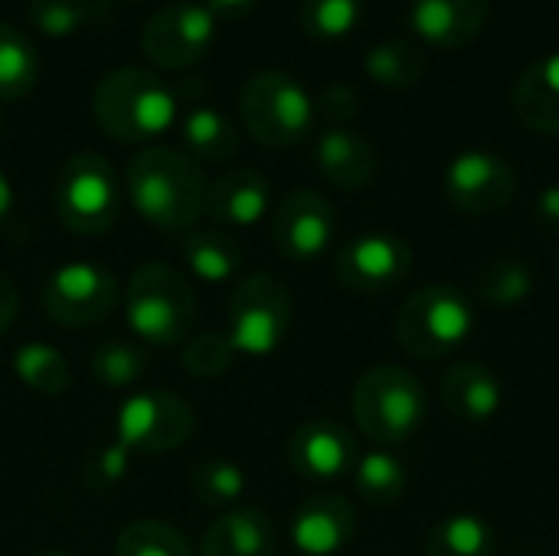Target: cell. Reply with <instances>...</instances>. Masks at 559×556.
Masks as SVG:
<instances>
[{
	"label": "cell",
	"mask_w": 559,
	"mask_h": 556,
	"mask_svg": "<svg viewBox=\"0 0 559 556\" xmlns=\"http://www.w3.org/2000/svg\"><path fill=\"white\" fill-rule=\"evenodd\" d=\"M501 380L488 364L465 360L445 370L442 377V406L455 423L485 426L501 410Z\"/></svg>",
	"instance_id": "obj_18"
},
{
	"label": "cell",
	"mask_w": 559,
	"mask_h": 556,
	"mask_svg": "<svg viewBox=\"0 0 559 556\" xmlns=\"http://www.w3.org/2000/svg\"><path fill=\"white\" fill-rule=\"evenodd\" d=\"M413 269V252L400 236L364 233L341 246L334 259V275L347 292L357 295H386L406 282Z\"/></svg>",
	"instance_id": "obj_13"
},
{
	"label": "cell",
	"mask_w": 559,
	"mask_h": 556,
	"mask_svg": "<svg viewBox=\"0 0 559 556\" xmlns=\"http://www.w3.org/2000/svg\"><path fill=\"white\" fill-rule=\"evenodd\" d=\"M92 115L111 141L147 147L177 125L180 92L170 88L154 69L121 66L95 85Z\"/></svg>",
	"instance_id": "obj_2"
},
{
	"label": "cell",
	"mask_w": 559,
	"mask_h": 556,
	"mask_svg": "<svg viewBox=\"0 0 559 556\" xmlns=\"http://www.w3.org/2000/svg\"><path fill=\"white\" fill-rule=\"evenodd\" d=\"M360 111V95L347 82H331L318 92L314 98V115L328 121V128H347Z\"/></svg>",
	"instance_id": "obj_37"
},
{
	"label": "cell",
	"mask_w": 559,
	"mask_h": 556,
	"mask_svg": "<svg viewBox=\"0 0 559 556\" xmlns=\"http://www.w3.org/2000/svg\"><path fill=\"white\" fill-rule=\"evenodd\" d=\"M102 16L98 0H26V20L49 39H66Z\"/></svg>",
	"instance_id": "obj_32"
},
{
	"label": "cell",
	"mask_w": 559,
	"mask_h": 556,
	"mask_svg": "<svg viewBox=\"0 0 559 556\" xmlns=\"http://www.w3.org/2000/svg\"><path fill=\"white\" fill-rule=\"evenodd\" d=\"M537 220L547 229H557L559 233V184H550L547 190H540V197H537Z\"/></svg>",
	"instance_id": "obj_40"
},
{
	"label": "cell",
	"mask_w": 559,
	"mask_h": 556,
	"mask_svg": "<svg viewBox=\"0 0 559 556\" xmlns=\"http://www.w3.org/2000/svg\"><path fill=\"white\" fill-rule=\"evenodd\" d=\"M0 134H3V118H0Z\"/></svg>",
	"instance_id": "obj_44"
},
{
	"label": "cell",
	"mask_w": 559,
	"mask_h": 556,
	"mask_svg": "<svg viewBox=\"0 0 559 556\" xmlns=\"http://www.w3.org/2000/svg\"><path fill=\"white\" fill-rule=\"evenodd\" d=\"M531 288H534V272L518 256H501V259L488 262L475 279L478 298L488 301L491 308L521 305L524 298H531Z\"/></svg>",
	"instance_id": "obj_30"
},
{
	"label": "cell",
	"mask_w": 559,
	"mask_h": 556,
	"mask_svg": "<svg viewBox=\"0 0 559 556\" xmlns=\"http://www.w3.org/2000/svg\"><path fill=\"white\" fill-rule=\"evenodd\" d=\"M357 459V439L337 419H308L288 439V465L311 482H337L354 472Z\"/></svg>",
	"instance_id": "obj_15"
},
{
	"label": "cell",
	"mask_w": 559,
	"mask_h": 556,
	"mask_svg": "<svg viewBox=\"0 0 559 556\" xmlns=\"http://www.w3.org/2000/svg\"><path fill=\"white\" fill-rule=\"evenodd\" d=\"M124 321L144 347L180 344L197 321L193 285L167 262L141 265L124 288Z\"/></svg>",
	"instance_id": "obj_3"
},
{
	"label": "cell",
	"mask_w": 559,
	"mask_h": 556,
	"mask_svg": "<svg viewBox=\"0 0 559 556\" xmlns=\"http://www.w3.org/2000/svg\"><path fill=\"white\" fill-rule=\"evenodd\" d=\"M354 423L377 446H403L423 426L429 413L426 387L416 374L396 364L370 367L354 387Z\"/></svg>",
	"instance_id": "obj_4"
},
{
	"label": "cell",
	"mask_w": 559,
	"mask_h": 556,
	"mask_svg": "<svg viewBox=\"0 0 559 556\" xmlns=\"http://www.w3.org/2000/svg\"><path fill=\"white\" fill-rule=\"evenodd\" d=\"M10 203H13V190H10V180H7V177L0 174V220L7 216Z\"/></svg>",
	"instance_id": "obj_42"
},
{
	"label": "cell",
	"mask_w": 559,
	"mask_h": 556,
	"mask_svg": "<svg viewBox=\"0 0 559 556\" xmlns=\"http://www.w3.org/2000/svg\"><path fill=\"white\" fill-rule=\"evenodd\" d=\"M52 206L59 223L79 236H102L121 216V184L115 167L95 154H72L52 187Z\"/></svg>",
	"instance_id": "obj_7"
},
{
	"label": "cell",
	"mask_w": 559,
	"mask_h": 556,
	"mask_svg": "<svg viewBox=\"0 0 559 556\" xmlns=\"http://www.w3.org/2000/svg\"><path fill=\"white\" fill-rule=\"evenodd\" d=\"M115 556H193L190 541L167 521L141 518L121 528Z\"/></svg>",
	"instance_id": "obj_34"
},
{
	"label": "cell",
	"mask_w": 559,
	"mask_h": 556,
	"mask_svg": "<svg viewBox=\"0 0 559 556\" xmlns=\"http://www.w3.org/2000/svg\"><path fill=\"white\" fill-rule=\"evenodd\" d=\"M43 311L62 328H95L121 301L115 275L95 262H66L43 285Z\"/></svg>",
	"instance_id": "obj_10"
},
{
	"label": "cell",
	"mask_w": 559,
	"mask_h": 556,
	"mask_svg": "<svg viewBox=\"0 0 559 556\" xmlns=\"http://www.w3.org/2000/svg\"><path fill=\"white\" fill-rule=\"evenodd\" d=\"M278 531L259 508H233L210 524L197 556H275Z\"/></svg>",
	"instance_id": "obj_22"
},
{
	"label": "cell",
	"mask_w": 559,
	"mask_h": 556,
	"mask_svg": "<svg viewBox=\"0 0 559 556\" xmlns=\"http://www.w3.org/2000/svg\"><path fill=\"white\" fill-rule=\"evenodd\" d=\"M557 279H559V265H557Z\"/></svg>",
	"instance_id": "obj_45"
},
{
	"label": "cell",
	"mask_w": 559,
	"mask_h": 556,
	"mask_svg": "<svg viewBox=\"0 0 559 556\" xmlns=\"http://www.w3.org/2000/svg\"><path fill=\"white\" fill-rule=\"evenodd\" d=\"M16 305H20V298H16V285H13V279H10L7 272H0V334L13 324V318H16Z\"/></svg>",
	"instance_id": "obj_41"
},
{
	"label": "cell",
	"mask_w": 559,
	"mask_h": 556,
	"mask_svg": "<svg viewBox=\"0 0 559 556\" xmlns=\"http://www.w3.org/2000/svg\"><path fill=\"white\" fill-rule=\"evenodd\" d=\"M206 187L200 164L167 144L141 147L124 170V193L134 213L164 233L193 229L206 206Z\"/></svg>",
	"instance_id": "obj_1"
},
{
	"label": "cell",
	"mask_w": 559,
	"mask_h": 556,
	"mask_svg": "<svg viewBox=\"0 0 559 556\" xmlns=\"http://www.w3.org/2000/svg\"><path fill=\"white\" fill-rule=\"evenodd\" d=\"M511 108L537 134L559 138V49L534 59L514 82Z\"/></svg>",
	"instance_id": "obj_21"
},
{
	"label": "cell",
	"mask_w": 559,
	"mask_h": 556,
	"mask_svg": "<svg viewBox=\"0 0 559 556\" xmlns=\"http://www.w3.org/2000/svg\"><path fill=\"white\" fill-rule=\"evenodd\" d=\"M128 465H131V459H128L118 446L108 442L105 449H98V452L88 459V465H85V485H88L92 492L111 488V485H118V482L124 478Z\"/></svg>",
	"instance_id": "obj_38"
},
{
	"label": "cell",
	"mask_w": 559,
	"mask_h": 556,
	"mask_svg": "<svg viewBox=\"0 0 559 556\" xmlns=\"http://www.w3.org/2000/svg\"><path fill=\"white\" fill-rule=\"evenodd\" d=\"M36 556H69V554H59V551H46V554H36Z\"/></svg>",
	"instance_id": "obj_43"
},
{
	"label": "cell",
	"mask_w": 559,
	"mask_h": 556,
	"mask_svg": "<svg viewBox=\"0 0 559 556\" xmlns=\"http://www.w3.org/2000/svg\"><path fill=\"white\" fill-rule=\"evenodd\" d=\"M357 534V511L341 495H314L292 518V544L305 556L341 554Z\"/></svg>",
	"instance_id": "obj_17"
},
{
	"label": "cell",
	"mask_w": 559,
	"mask_h": 556,
	"mask_svg": "<svg viewBox=\"0 0 559 556\" xmlns=\"http://www.w3.org/2000/svg\"><path fill=\"white\" fill-rule=\"evenodd\" d=\"M475 328L472 301L452 285H426L413 292L393 324L396 344L416 360H439L459 351Z\"/></svg>",
	"instance_id": "obj_6"
},
{
	"label": "cell",
	"mask_w": 559,
	"mask_h": 556,
	"mask_svg": "<svg viewBox=\"0 0 559 556\" xmlns=\"http://www.w3.org/2000/svg\"><path fill=\"white\" fill-rule=\"evenodd\" d=\"M39 79V56L20 29L0 23V102H16L33 92Z\"/></svg>",
	"instance_id": "obj_29"
},
{
	"label": "cell",
	"mask_w": 559,
	"mask_h": 556,
	"mask_svg": "<svg viewBox=\"0 0 559 556\" xmlns=\"http://www.w3.org/2000/svg\"><path fill=\"white\" fill-rule=\"evenodd\" d=\"M236 347L229 344L226 334H216V331H206V334H197L193 341L183 344V354H180V364L190 377L197 380H210V377H223L233 364H236Z\"/></svg>",
	"instance_id": "obj_36"
},
{
	"label": "cell",
	"mask_w": 559,
	"mask_h": 556,
	"mask_svg": "<svg viewBox=\"0 0 559 556\" xmlns=\"http://www.w3.org/2000/svg\"><path fill=\"white\" fill-rule=\"evenodd\" d=\"M13 374L26 390L49 397V400H56L69 390V364L46 341H29V344L16 347L13 351Z\"/></svg>",
	"instance_id": "obj_27"
},
{
	"label": "cell",
	"mask_w": 559,
	"mask_h": 556,
	"mask_svg": "<svg viewBox=\"0 0 559 556\" xmlns=\"http://www.w3.org/2000/svg\"><path fill=\"white\" fill-rule=\"evenodd\" d=\"M445 197L468 216H495L518 197V170L495 151L468 147L445 167Z\"/></svg>",
	"instance_id": "obj_12"
},
{
	"label": "cell",
	"mask_w": 559,
	"mask_h": 556,
	"mask_svg": "<svg viewBox=\"0 0 559 556\" xmlns=\"http://www.w3.org/2000/svg\"><path fill=\"white\" fill-rule=\"evenodd\" d=\"M216 39V16L203 3H170L147 16L141 29V49L151 66L183 72L197 66Z\"/></svg>",
	"instance_id": "obj_11"
},
{
	"label": "cell",
	"mask_w": 559,
	"mask_h": 556,
	"mask_svg": "<svg viewBox=\"0 0 559 556\" xmlns=\"http://www.w3.org/2000/svg\"><path fill=\"white\" fill-rule=\"evenodd\" d=\"M147 370V347L141 341L128 338H108L92 351V377L102 387L121 390L144 377Z\"/></svg>",
	"instance_id": "obj_31"
},
{
	"label": "cell",
	"mask_w": 559,
	"mask_h": 556,
	"mask_svg": "<svg viewBox=\"0 0 559 556\" xmlns=\"http://www.w3.org/2000/svg\"><path fill=\"white\" fill-rule=\"evenodd\" d=\"M121 3H128V0H121Z\"/></svg>",
	"instance_id": "obj_46"
},
{
	"label": "cell",
	"mask_w": 559,
	"mask_h": 556,
	"mask_svg": "<svg viewBox=\"0 0 559 556\" xmlns=\"http://www.w3.org/2000/svg\"><path fill=\"white\" fill-rule=\"evenodd\" d=\"M213 16H216V23L219 20H242V16H249L252 10H255V3L259 0H200Z\"/></svg>",
	"instance_id": "obj_39"
},
{
	"label": "cell",
	"mask_w": 559,
	"mask_h": 556,
	"mask_svg": "<svg viewBox=\"0 0 559 556\" xmlns=\"http://www.w3.org/2000/svg\"><path fill=\"white\" fill-rule=\"evenodd\" d=\"M292 331V292L282 279L269 272H252L236 282L229 295V328L226 338L236 354L269 357Z\"/></svg>",
	"instance_id": "obj_8"
},
{
	"label": "cell",
	"mask_w": 559,
	"mask_h": 556,
	"mask_svg": "<svg viewBox=\"0 0 559 556\" xmlns=\"http://www.w3.org/2000/svg\"><path fill=\"white\" fill-rule=\"evenodd\" d=\"M190 488L203 508L233 511L239 508V498L246 495V472L229 459H206L193 469Z\"/></svg>",
	"instance_id": "obj_33"
},
{
	"label": "cell",
	"mask_w": 559,
	"mask_h": 556,
	"mask_svg": "<svg viewBox=\"0 0 559 556\" xmlns=\"http://www.w3.org/2000/svg\"><path fill=\"white\" fill-rule=\"evenodd\" d=\"M354 488H357L360 501H367L370 508H393L403 501V495L409 488V472L393 452L377 449V452H367L357 459Z\"/></svg>",
	"instance_id": "obj_26"
},
{
	"label": "cell",
	"mask_w": 559,
	"mask_h": 556,
	"mask_svg": "<svg viewBox=\"0 0 559 556\" xmlns=\"http://www.w3.org/2000/svg\"><path fill=\"white\" fill-rule=\"evenodd\" d=\"M334 233H337L334 203L318 190H292L272 216V239L278 252L292 262L321 259Z\"/></svg>",
	"instance_id": "obj_14"
},
{
	"label": "cell",
	"mask_w": 559,
	"mask_h": 556,
	"mask_svg": "<svg viewBox=\"0 0 559 556\" xmlns=\"http://www.w3.org/2000/svg\"><path fill=\"white\" fill-rule=\"evenodd\" d=\"M269 197H272L269 180L259 170L236 167V170L219 174L206 187L203 213H210V220H216L219 226L246 229V226H255L269 213Z\"/></svg>",
	"instance_id": "obj_19"
},
{
	"label": "cell",
	"mask_w": 559,
	"mask_h": 556,
	"mask_svg": "<svg viewBox=\"0 0 559 556\" xmlns=\"http://www.w3.org/2000/svg\"><path fill=\"white\" fill-rule=\"evenodd\" d=\"M491 0H413L409 29L436 49H465L488 26Z\"/></svg>",
	"instance_id": "obj_16"
},
{
	"label": "cell",
	"mask_w": 559,
	"mask_h": 556,
	"mask_svg": "<svg viewBox=\"0 0 559 556\" xmlns=\"http://www.w3.org/2000/svg\"><path fill=\"white\" fill-rule=\"evenodd\" d=\"M314 164L337 190H364L377 174V147L354 128H328L314 144Z\"/></svg>",
	"instance_id": "obj_20"
},
{
	"label": "cell",
	"mask_w": 559,
	"mask_h": 556,
	"mask_svg": "<svg viewBox=\"0 0 559 556\" xmlns=\"http://www.w3.org/2000/svg\"><path fill=\"white\" fill-rule=\"evenodd\" d=\"M193 410L170 390H144L128 397L115 416V439L128 459L134 456H164L180 449L193 436Z\"/></svg>",
	"instance_id": "obj_9"
},
{
	"label": "cell",
	"mask_w": 559,
	"mask_h": 556,
	"mask_svg": "<svg viewBox=\"0 0 559 556\" xmlns=\"http://www.w3.org/2000/svg\"><path fill=\"white\" fill-rule=\"evenodd\" d=\"M426 556H495V528L478 514H452L426 537Z\"/></svg>",
	"instance_id": "obj_28"
},
{
	"label": "cell",
	"mask_w": 559,
	"mask_h": 556,
	"mask_svg": "<svg viewBox=\"0 0 559 556\" xmlns=\"http://www.w3.org/2000/svg\"><path fill=\"white\" fill-rule=\"evenodd\" d=\"M364 72L383 88H413L426 75V52L416 39L386 36L373 43L364 56Z\"/></svg>",
	"instance_id": "obj_25"
},
{
	"label": "cell",
	"mask_w": 559,
	"mask_h": 556,
	"mask_svg": "<svg viewBox=\"0 0 559 556\" xmlns=\"http://www.w3.org/2000/svg\"><path fill=\"white\" fill-rule=\"evenodd\" d=\"M314 118L311 92L285 69H262L239 92V121L249 138L269 151L301 144L311 134Z\"/></svg>",
	"instance_id": "obj_5"
},
{
	"label": "cell",
	"mask_w": 559,
	"mask_h": 556,
	"mask_svg": "<svg viewBox=\"0 0 559 556\" xmlns=\"http://www.w3.org/2000/svg\"><path fill=\"white\" fill-rule=\"evenodd\" d=\"M187 269L213 285L233 282L242 269V246L223 229H190L180 242Z\"/></svg>",
	"instance_id": "obj_24"
},
{
	"label": "cell",
	"mask_w": 559,
	"mask_h": 556,
	"mask_svg": "<svg viewBox=\"0 0 559 556\" xmlns=\"http://www.w3.org/2000/svg\"><path fill=\"white\" fill-rule=\"evenodd\" d=\"M364 16V0H301V29L314 43L347 39Z\"/></svg>",
	"instance_id": "obj_35"
},
{
	"label": "cell",
	"mask_w": 559,
	"mask_h": 556,
	"mask_svg": "<svg viewBox=\"0 0 559 556\" xmlns=\"http://www.w3.org/2000/svg\"><path fill=\"white\" fill-rule=\"evenodd\" d=\"M183 154L197 164H226L239 154V128L216 105H190L177 118Z\"/></svg>",
	"instance_id": "obj_23"
}]
</instances>
